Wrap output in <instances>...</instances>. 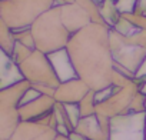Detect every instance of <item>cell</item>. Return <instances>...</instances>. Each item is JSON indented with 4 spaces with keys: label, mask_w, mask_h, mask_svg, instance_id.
I'll use <instances>...</instances> for the list:
<instances>
[{
    "label": "cell",
    "mask_w": 146,
    "mask_h": 140,
    "mask_svg": "<svg viewBox=\"0 0 146 140\" xmlns=\"http://www.w3.org/2000/svg\"><path fill=\"white\" fill-rule=\"evenodd\" d=\"M109 127V140H146V112L115 116Z\"/></svg>",
    "instance_id": "obj_1"
},
{
    "label": "cell",
    "mask_w": 146,
    "mask_h": 140,
    "mask_svg": "<svg viewBox=\"0 0 146 140\" xmlns=\"http://www.w3.org/2000/svg\"><path fill=\"white\" fill-rule=\"evenodd\" d=\"M57 131L54 127L42 123L22 122L9 140H56Z\"/></svg>",
    "instance_id": "obj_2"
},
{
    "label": "cell",
    "mask_w": 146,
    "mask_h": 140,
    "mask_svg": "<svg viewBox=\"0 0 146 140\" xmlns=\"http://www.w3.org/2000/svg\"><path fill=\"white\" fill-rule=\"evenodd\" d=\"M56 140H70V139H69V137H66V136H60V134H57Z\"/></svg>",
    "instance_id": "obj_3"
},
{
    "label": "cell",
    "mask_w": 146,
    "mask_h": 140,
    "mask_svg": "<svg viewBox=\"0 0 146 140\" xmlns=\"http://www.w3.org/2000/svg\"><path fill=\"white\" fill-rule=\"evenodd\" d=\"M145 107H146V100H145Z\"/></svg>",
    "instance_id": "obj_4"
}]
</instances>
